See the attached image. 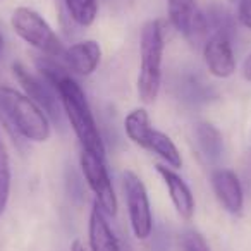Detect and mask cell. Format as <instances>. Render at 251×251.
Here are the masks:
<instances>
[{"instance_id":"44dd1931","label":"cell","mask_w":251,"mask_h":251,"mask_svg":"<svg viewBox=\"0 0 251 251\" xmlns=\"http://www.w3.org/2000/svg\"><path fill=\"white\" fill-rule=\"evenodd\" d=\"M179 248L181 251H210L206 239L196 229H186L179 236Z\"/></svg>"},{"instance_id":"d4e9b609","label":"cell","mask_w":251,"mask_h":251,"mask_svg":"<svg viewBox=\"0 0 251 251\" xmlns=\"http://www.w3.org/2000/svg\"><path fill=\"white\" fill-rule=\"evenodd\" d=\"M71 251H86V250H84L83 243H81L79 239H76V241H73V244H71Z\"/></svg>"},{"instance_id":"6da1fadb","label":"cell","mask_w":251,"mask_h":251,"mask_svg":"<svg viewBox=\"0 0 251 251\" xmlns=\"http://www.w3.org/2000/svg\"><path fill=\"white\" fill-rule=\"evenodd\" d=\"M57 95L62 103V110L66 119L69 121L81 148L105 158V145L101 140L100 129H98L97 121L93 117V112L88 103V98L84 95L83 88L77 84L74 77L69 74L62 77L55 88Z\"/></svg>"},{"instance_id":"5bb4252c","label":"cell","mask_w":251,"mask_h":251,"mask_svg":"<svg viewBox=\"0 0 251 251\" xmlns=\"http://www.w3.org/2000/svg\"><path fill=\"white\" fill-rule=\"evenodd\" d=\"M195 141L208 162H219L224 155V138L212 122H198L193 129Z\"/></svg>"},{"instance_id":"4fadbf2b","label":"cell","mask_w":251,"mask_h":251,"mask_svg":"<svg viewBox=\"0 0 251 251\" xmlns=\"http://www.w3.org/2000/svg\"><path fill=\"white\" fill-rule=\"evenodd\" d=\"M88 241L91 251H121L117 236L107 222V215L101 212L100 205L93 201V208L88 222Z\"/></svg>"},{"instance_id":"7a4b0ae2","label":"cell","mask_w":251,"mask_h":251,"mask_svg":"<svg viewBox=\"0 0 251 251\" xmlns=\"http://www.w3.org/2000/svg\"><path fill=\"white\" fill-rule=\"evenodd\" d=\"M165 50V21L151 19L145 23L140 38V73L138 97L143 103H153L162 86V59Z\"/></svg>"},{"instance_id":"5b68a950","label":"cell","mask_w":251,"mask_h":251,"mask_svg":"<svg viewBox=\"0 0 251 251\" xmlns=\"http://www.w3.org/2000/svg\"><path fill=\"white\" fill-rule=\"evenodd\" d=\"M122 189L133 234L141 241L148 239L153 230V215L143 181L136 172L126 171L122 174Z\"/></svg>"},{"instance_id":"30bf717a","label":"cell","mask_w":251,"mask_h":251,"mask_svg":"<svg viewBox=\"0 0 251 251\" xmlns=\"http://www.w3.org/2000/svg\"><path fill=\"white\" fill-rule=\"evenodd\" d=\"M210 182L222 208L232 215H239L244 206V188L239 176L230 169H215L210 174Z\"/></svg>"},{"instance_id":"7c38bea8","label":"cell","mask_w":251,"mask_h":251,"mask_svg":"<svg viewBox=\"0 0 251 251\" xmlns=\"http://www.w3.org/2000/svg\"><path fill=\"white\" fill-rule=\"evenodd\" d=\"M62 59L67 69H71L74 74L90 76L100 66L101 49L95 40H83V42L74 43L69 49L64 50Z\"/></svg>"},{"instance_id":"3957f363","label":"cell","mask_w":251,"mask_h":251,"mask_svg":"<svg viewBox=\"0 0 251 251\" xmlns=\"http://www.w3.org/2000/svg\"><path fill=\"white\" fill-rule=\"evenodd\" d=\"M0 114L25 140L33 143H45L52 134L45 112L16 88L0 84Z\"/></svg>"},{"instance_id":"e0dca14e","label":"cell","mask_w":251,"mask_h":251,"mask_svg":"<svg viewBox=\"0 0 251 251\" xmlns=\"http://www.w3.org/2000/svg\"><path fill=\"white\" fill-rule=\"evenodd\" d=\"M206 19H208V26L213 33H222V35L229 36L234 40L236 36V16L226 7V5L219 4V2H212L205 11Z\"/></svg>"},{"instance_id":"d6986e66","label":"cell","mask_w":251,"mask_h":251,"mask_svg":"<svg viewBox=\"0 0 251 251\" xmlns=\"http://www.w3.org/2000/svg\"><path fill=\"white\" fill-rule=\"evenodd\" d=\"M11 181H12L11 160H9V153L5 150L4 143H2L0 145V217L4 215L5 208L9 205Z\"/></svg>"},{"instance_id":"8992f818","label":"cell","mask_w":251,"mask_h":251,"mask_svg":"<svg viewBox=\"0 0 251 251\" xmlns=\"http://www.w3.org/2000/svg\"><path fill=\"white\" fill-rule=\"evenodd\" d=\"M79 165L88 188L95 195V201L100 205L101 212L107 217H115L119 208L117 196H115L114 186H112L110 176H108L107 165H105V158L81 148Z\"/></svg>"},{"instance_id":"ffe728a7","label":"cell","mask_w":251,"mask_h":251,"mask_svg":"<svg viewBox=\"0 0 251 251\" xmlns=\"http://www.w3.org/2000/svg\"><path fill=\"white\" fill-rule=\"evenodd\" d=\"M179 88H182V93H184V100L188 101H206L210 100V95L213 93L212 88L208 86L206 83H203L200 77L196 76H188Z\"/></svg>"},{"instance_id":"2e32d148","label":"cell","mask_w":251,"mask_h":251,"mask_svg":"<svg viewBox=\"0 0 251 251\" xmlns=\"http://www.w3.org/2000/svg\"><path fill=\"white\" fill-rule=\"evenodd\" d=\"M151 127H153L151 126V119L143 107L134 108V110H131L129 114L126 115V121H124L126 134L140 148H145V143H147V138L150 134Z\"/></svg>"},{"instance_id":"ba28073f","label":"cell","mask_w":251,"mask_h":251,"mask_svg":"<svg viewBox=\"0 0 251 251\" xmlns=\"http://www.w3.org/2000/svg\"><path fill=\"white\" fill-rule=\"evenodd\" d=\"M12 74L18 79V83L21 84L23 91H25L26 97H29L43 112L45 115L53 121L55 124L62 126V103H60V98H57V91L43 79L42 76H35L31 74L21 62L12 64Z\"/></svg>"},{"instance_id":"7402d4cb","label":"cell","mask_w":251,"mask_h":251,"mask_svg":"<svg viewBox=\"0 0 251 251\" xmlns=\"http://www.w3.org/2000/svg\"><path fill=\"white\" fill-rule=\"evenodd\" d=\"M236 18L244 28L251 29V0H239Z\"/></svg>"},{"instance_id":"52a82bcc","label":"cell","mask_w":251,"mask_h":251,"mask_svg":"<svg viewBox=\"0 0 251 251\" xmlns=\"http://www.w3.org/2000/svg\"><path fill=\"white\" fill-rule=\"evenodd\" d=\"M169 23L193 47H203L208 38V19L196 0H167Z\"/></svg>"},{"instance_id":"4316f807","label":"cell","mask_w":251,"mask_h":251,"mask_svg":"<svg viewBox=\"0 0 251 251\" xmlns=\"http://www.w3.org/2000/svg\"><path fill=\"white\" fill-rule=\"evenodd\" d=\"M0 145H2V141H0Z\"/></svg>"},{"instance_id":"8fae6325","label":"cell","mask_w":251,"mask_h":251,"mask_svg":"<svg viewBox=\"0 0 251 251\" xmlns=\"http://www.w3.org/2000/svg\"><path fill=\"white\" fill-rule=\"evenodd\" d=\"M155 169H157L164 184L167 186L171 201L174 205L176 212L179 213V217L184 220H191L193 215H195V195L189 189V186L186 184V181L174 169L167 167V165L158 164L155 165Z\"/></svg>"},{"instance_id":"484cf974","label":"cell","mask_w":251,"mask_h":251,"mask_svg":"<svg viewBox=\"0 0 251 251\" xmlns=\"http://www.w3.org/2000/svg\"><path fill=\"white\" fill-rule=\"evenodd\" d=\"M2 50H4V36L0 33V53H2Z\"/></svg>"},{"instance_id":"277c9868","label":"cell","mask_w":251,"mask_h":251,"mask_svg":"<svg viewBox=\"0 0 251 251\" xmlns=\"http://www.w3.org/2000/svg\"><path fill=\"white\" fill-rule=\"evenodd\" d=\"M11 26L16 35L28 45L49 57H62L64 45L52 26L45 21L40 12L31 7H18L11 16Z\"/></svg>"},{"instance_id":"cb8c5ba5","label":"cell","mask_w":251,"mask_h":251,"mask_svg":"<svg viewBox=\"0 0 251 251\" xmlns=\"http://www.w3.org/2000/svg\"><path fill=\"white\" fill-rule=\"evenodd\" d=\"M243 77L248 81V83H251V53L244 59V62H243Z\"/></svg>"},{"instance_id":"ac0fdd59","label":"cell","mask_w":251,"mask_h":251,"mask_svg":"<svg viewBox=\"0 0 251 251\" xmlns=\"http://www.w3.org/2000/svg\"><path fill=\"white\" fill-rule=\"evenodd\" d=\"M64 4L73 21L83 28L93 25L98 16V0H64Z\"/></svg>"},{"instance_id":"9c48e42d","label":"cell","mask_w":251,"mask_h":251,"mask_svg":"<svg viewBox=\"0 0 251 251\" xmlns=\"http://www.w3.org/2000/svg\"><path fill=\"white\" fill-rule=\"evenodd\" d=\"M203 59L208 73L219 79L230 77L236 73V57L232 50V40L222 33H212L201 47Z\"/></svg>"},{"instance_id":"9a60e30c","label":"cell","mask_w":251,"mask_h":251,"mask_svg":"<svg viewBox=\"0 0 251 251\" xmlns=\"http://www.w3.org/2000/svg\"><path fill=\"white\" fill-rule=\"evenodd\" d=\"M145 150L157 155L167 167L174 169V171L182 167V157H181V153H179L177 147L174 145V141L165 133L155 129V127H151L150 134H148L147 143H145Z\"/></svg>"},{"instance_id":"603a6c76","label":"cell","mask_w":251,"mask_h":251,"mask_svg":"<svg viewBox=\"0 0 251 251\" xmlns=\"http://www.w3.org/2000/svg\"><path fill=\"white\" fill-rule=\"evenodd\" d=\"M241 182H244V188L251 193V150L246 151L243 162H241Z\"/></svg>"}]
</instances>
